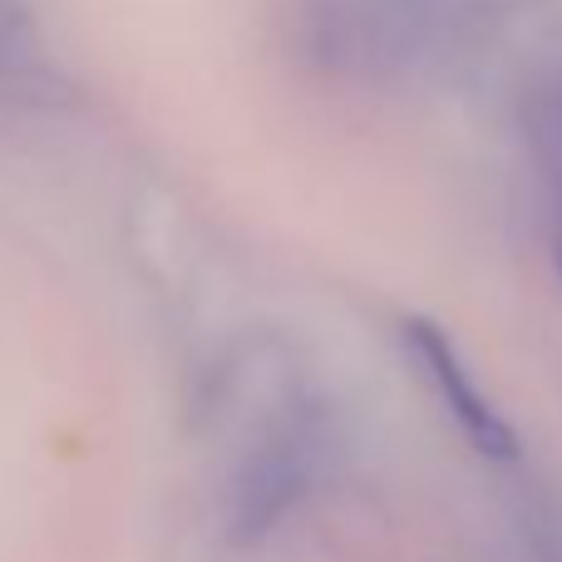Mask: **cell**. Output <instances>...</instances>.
Here are the masks:
<instances>
[{
	"label": "cell",
	"mask_w": 562,
	"mask_h": 562,
	"mask_svg": "<svg viewBox=\"0 0 562 562\" xmlns=\"http://www.w3.org/2000/svg\"><path fill=\"white\" fill-rule=\"evenodd\" d=\"M326 459H330L326 409L316 400H281L252 435V445L243 449V459L233 464L227 504H223L227 538L252 548L267 533H277L286 524V514H296L301 498L316 488Z\"/></svg>",
	"instance_id": "obj_1"
},
{
	"label": "cell",
	"mask_w": 562,
	"mask_h": 562,
	"mask_svg": "<svg viewBox=\"0 0 562 562\" xmlns=\"http://www.w3.org/2000/svg\"><path fill=\"white\" fill-rule=\"evenodd\" d=\"M400 340H405V350L415 356L419 375L429 380L439 409L454 419L459 435H464L484 459H494V464H514L518 459L514 425H508L504 409L484 395V385L474 380L469 360L454 350V340H449L445 330H439L435 321H425V316H409L405 326H400Z\"/></svg>",
	"instance_id": "obj_2"
},
{
	"label": "cell",
	"mask_w": 562,
	"mask_h": 562,
	"mask_svg": "<svg viewBox=\"0 0 562 562\" xmlns=\"http://www.w3.org/2000/svg\"><path fill=\"white\" fill-rule=\"evenodd\" d=\"M59 89L55 59H49L40 25L25 0H0V94L45 99Z\"/></svg>",
	"instance_id": "obj_3"
},
{
	"label": "cell",
	"mask_w": 562,
	"mask_h": 562,
	"mask_svg": "<svg viewBox=\"0 0 562 562\" xmlns=\"http://www.w3.org/2000/svg\"><path fill=\"white\" fill-rule=\"evenodd\" d=\"M543 158H548V183H553V262H558V277H562V104L548 114Z\"/></svg>",
	"instance_id": "obj_4"
}]
</instances>
